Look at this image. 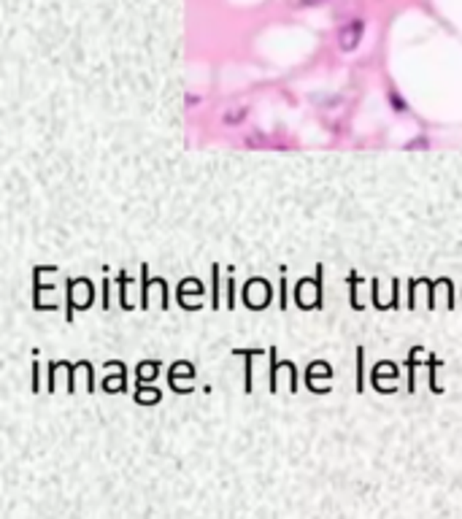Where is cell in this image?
Listing matches in <instances>:
<instances>
[{
    "instance_id": "cell-2",
    "label": "cell",
    "mask_w": 462,
    "mask_h": 519,
    "mask_svg": "<svg viewBox=\"0 0 462 519\" xmlns=\"http://www.w3.org/2000/svg\"><path fill=\"white\" fill-rule=\"evenodd\" d=\"M303 6H316V3H322V0H300Z\"/></svg>"
},
{
    "instance_id": "cell-1",
    "label": "cell",
    "mask_w": 462,
    "mask_h": 519,
    "mask_svg": "<svg viewBox=\"0 0 462 519\" xmlns=\"http://www.w3.org/2000/svg\"><path fill=\"white\" fill-rule=\"evenodd\" d=\"M360 35H362V19H355V22H349L343 30H340V49H355L360 44Z\"/></svg>"
}]
</instances>
